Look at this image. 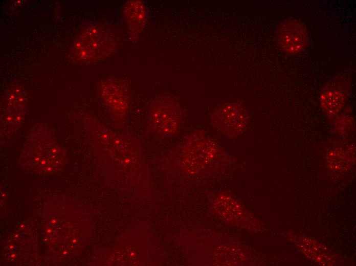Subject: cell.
Segmentation results:
<instances>
[{"label":"cell","instance_id":"obj_1","mask_svg":"<svg viewBox=\"0 0 356 266\" xmlns=\"http://www.w3.org/2000/svg\"><path fill=\"white\" fill-rule=\"evenodd\" d=\"M113 33L100 26L84 28L74 42L72 53L76 60L84 63L98 61L109 56L116 49Z\"/></svg>","mask_w":356,"mask_h":266},{"label":"cell","instance_id":"obj_2","mask_svg":"<svg viewBox=\"0 0 356 266\" xmlns=\"http://www.w3.org/2000/svg\"><path fill=\"white\" fill-rule=\"evenodd\" d=\"M149 130L161 137L175 135L183 120V112L179 103L171 96L161 95L153 100L148 111Z\"/></svg>","mask_w":356,"mask_h":266},{"label":"cell","instance_id":"obj_3","mask_svg":"<svg viewBox=\"0 0 356 266\" xmlns=\"http://www.w3.org/2000/svg\"><path fill=\"white\" fill-rule=\"evenodd\" d=\"M99 88L114 120L123 125L127 120L130 101L128 83L122 79L108 78L100 83Z\"/></svg>","mask_w":356,"mask_h":266},{"label":"cell","instance_id":"obj_4","mask_svg":"<svg viewBox=\"0 0 356 266\" xmlns=\"http://www.w3.org/2000/svg\"><path fill=\"white\" fill-rule=\"evenodd\" d=\"M213 126L222 135L234 138L246 129L249 116L245 108L236 102L222 104L214 109L211 116Z\"/></svg>","mask_w":356,"mask_h":266},{"label":"cell","instance_id":"obj_5","mask_svg":"<svg viewBox=\"0 0 356 266\" xmlns=\"http://www.w3.org/2000/svg\"><path fill=\"white\" fill-rule=\"evenodd\" d=\"M276 40L283 52L295 55L305 50L309 42V36L306 26L301 21L294 18H289L278 25Z\"/></svg>","mask_w":356,"mask_h":266},{"label":"cell","instance_id":"obj_6","mask_svg":"<svg viewBox=\"0 0 356 266\" xmlns=\"http://www.w3.org/2000/svg\"><path fill=\"white\" fill-rule=\"evenodd\" d=\"M350 85L349 80L341 75L331 79L323 88L320 104L328 117H334L343 108L350 94Z\"/></svg>","mask_w":356,"mask_h":266},{"label":"cell","instance_id":"obj_7","mask_svg":"<svg viewBox=\"0 0 356 266\" xmlns=\"http://www.w3.org/2000/svg\"><path fill=\"white\" fill-rule=\"evenodd\" d=\"M123 14L128 28L129 40L136 42L146 24L145 5L140 0L129 1L124 6Z\"/></svg>","mask_w":356,"mask_h":266},{"label":"cell","instance_id":"obj_8","mask_svg":"<svg viewBox=\"0 0 356 266\" xmlns=\"http://www.w3.org/2000/svg\"><path fill=\"white\" fill-rule=\"evenodd\" d=\"M27 94L23 88L17 85L8 92L6 102L5 115L6 123L17 126L23 121L26 110Z\"/></svg>","mask_w":356,"mask_h":266},{"label":"cell","instance_id":"obj_9","mask_svg":"<svg viewBox=\"0 0 356 266\" xmlns=\"http://www.w3.org/2000/svg\"><path fill=\"white\" fill-rule=\"evenodd\" d=\"M51 230H48L47 231V232H48V233H50V232H51Z\"/></svg>","mask_w":356,"mask_h":266},{"label":"cell","instance_id":"obj_10","mask_svg":"<svg viewBox=\"0 0 356 266\" xmlns=\"http://www.w3.org/2000/svg\"><path fill=\"white\" fill-rule=\"evenodd\" d=\"M20 227H21V228H24V225H21V226H20Z\"/></svg>","mask_w":356,"mask_h":266},{"label":"cell","instance_id":"obj_11","mask_svg":"<svg viewBox=\"0 0 356 266\" xmlns=\"http://www.w3.org/2000/svg\"><path fill=\"white\" fill-rule=\"evenodd\" d=\"M10 248L11 249H12V248H13V246H10Z\"/></svg>","mask_w":356,"mask_h":266},{"label":"cell","instance_id":"obj_12","mask_svg":"<svg viewBox=\"0 0 356 266\" xmlns=\"http://www.w3.org/2000/svg\"><path fill=\"white\" fill-rule=\"evenodd\" d=\"M63 254H66V252L64 251V252L63 253Z\"/></svg>","mask_w":356,"mask_h":266},{"label":"cell","instance_id":"obj_13","mask_svg":"<svg viewBox=\"0 0 356 266\" xmlns=\"http://www.w3.org/2000/svg\"><path fill=\"white\" fill-rule=\"evenodd\" d=\"M14 256H15V255H14V254H12V256H11L12 257H14Z\"/></svg>","mask_w":356,"mask_h":266},{"label":"cell","instance_id":"obj_14","mask_svg":"<svg viewBox=\"0 0 356 266\" xmlns=\"http://www.w3.org/2000/svg\"><path fill=\"white\" fill-rule=\"evenodd\" d=\"M73 241V242H75L76 241V240H74Z\"/></svg>","mask_w":356,"mask_h":266},{"label":"cell","instance_id":"obj_15","mask_svg":"<svg viewBox=\"0 0 356 266\" xmlns=\"http://www.w3.org/2000/svg\"><path fill=\"white\" fill-rule=\"evenodd\" d=\"M17 236H18V235H15V237H17Z\"/></svg>","mask_w":356,"mask_h":266}]
</instances>
